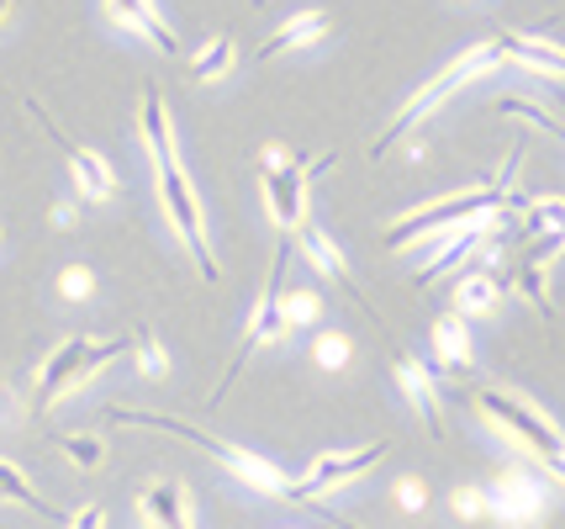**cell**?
<instances>
[{
    "instance_id": "6da1fadb",
    "label": "cell",
    "mask_w": 565,
    "mask_h": 529,
    "mask_svg": "<svg viewBox=\"0 0 565 529\" xmlns=\"http://www.w3.org/2000/svg\"><path fill=\"white\" fill-rule=\"evenodd\" d=\"M111 424H117V429L127 424V429H153V434H174V440H185V445L206 451V455H212V461L222 466V472H233V477L244 482V487L265 493V498H286V487L296 482V477H286V472L275 466L270 455L238 451V445H227V440L206 434V429L180 424V419H170V413H143V408H111Z\"/></svg>"
},
{
    "instance_id": "7a4b0ae2",
    "label": "cell",
    "mask_w": 565,
    "mask_h": 529,
    "mask_svg": "<svg viewBox=\"0 0 565 529\" xmlns=\"http://www.w3.org/2000/svg\"><path fill=\"white\" fill-rule=\"evenodd\" d=\"M513 170H518V154L513 165H508V176L497 180V186H476V191H460V197H444L434 207H413V212H402L396 223H386L381 233V244L386 250H402V244H413V239H428V233H449V228L460 223H476V218H497V212H523V197H513L508 186H513Z\"/></svg>"
},
{
    "instance_id": "3957f363",
    "label": "cell",
    "mask_w": 565,
    "mask_h": 529,
    "mask_svg": "<svg viewBox=\"0 0 565 529\" xmlns=\"http://www.w3.org/2000/svg\"><path fill=\"white\" fill-rule=\"evenodd\" d=\"M497 64H502V49H497V38H492V43H476V49H466L460 59H455V64H449V70H439V75L428 80V85H423V91L413 96V102H407L402 112H396L392 127H386V133H381V138L370 144V159H381V154L392 149L396 138H407V133H413V127H418L423 117L434 112V106H444L449 96H455V91H460V85H470V80L492 75Z\"/></svg>"
},
{
    "instance_id": "277c9868",
    "label": "cell",
    "mask_w": 565,
    "mask_h": 529,
    "mask_svg": "<svg viewBox=\"0 0 565 529\" xmlns=\"http://www.w3.org/2000/svg\"><path fill=\"white\" fill-rule=\"evenodd\" d=\"M286 265H291V233H280V244H275V260H270V281H265V292H259V303H254V313H248V328H244V345L233 350V360H227V371H222L217 392H212V403H217L222 392L238 381V371H244V360L254 350H265V345H280L286 334H291V324H286V313H280V297H286Z\"/></svg>"
},
{
    "instance_id": "5b68a950",
    "label": "cell",
    "mask_w": 565,
    "mask_h": 529,
    "mask_svg": "<svg viewBox=\"0 0 565 529\" xmlns=\"http://www.w3.org/2000/svg\"><path fill=\"white\" fill-rule=\"evenodd\" d=\"M122 355H127V339H90V334L64 339V345L43 360V377H38V413H49L64 392L85 387L96 371H106V366L122 360Z\"/></svg>"
},
{
    "instance_id": "8992f818",
    "label": "cell",
    "mask_w": 565,
    "mask_h": 529,
    "mask_svg": "<svg viewBox=\"0 0 565 529\" xmlns=\"http://www.w3.org/2000/svg\"><path fill=\"white\" fill-rule=\"evenodd\" d=\"M153 176H159V202H164V218L180 228V244L191 250L196 271L206 281H222L217 254H212V244H206V212H201V197H196V186H191V176H185L180 165H164V170H153Z\"/></svg>"
},
{
    "instance_id": "52a82bcc",
    "label": "cell",
    "mask_w": 565,
    "mask_h": 529,
    "mask_svg": "<svg viewBox=\"0 0 565 529\" xmlns=\"http://www.w3.org/2000/svg\"><path fill=\"white\" fill-rule=\"evenodd\" d=\"M476 408L492 419L497 429H508L523 451L534 455V461H544V455H565V434L550 419H544L534 403H523L518 392H502V387H481L476 392Z\"/></svg>"
},
{
    "instance_id": "ba28073f",
    "label": "cell",
    "mask_w": 565,
    "mask_h": 529,
    "mask_svg": "<svg viewBox=\"0 0 565 529\" xmlns=\"http://www.w3.org/2000/svg\"><path fill=\"white\" fill-rule=\"evenodd\" d=\"M392 455V440H375V445H360V451H328L312 461V472L307 477H296L286 487V504H318L328 487H344V482L365 477L370 466H381Z\"/></svg>"
},
{
    "instance_id": "9c48e42d",
    "label": "cell",
    "mask_w": 565,
    "mask_h": 529,
    "mask_svg": "<svg viewBox=\"0 0 565 529\" xmlns=\"http://www.w3.org/2000/svg\"><path fill=\"white\" fill-rule=\"evenodd\" d=\"M259 180H265V202H270V218L280 223V233L307 228V165L286 159L280 149H265L259 154Z\"/></svg>"
},
{
    "instance_id": "30bf717a",
    "label": "cell",
    "mask_w": 565,
    "mask_h": 529,
    "mask_svg": "<svg viewBox=\"0 0 565 529\" xmlns=\"http://www.w3.org/2000/svg\"><path fill=\"white\" fill-rule=\"evenodd\" d=\"M544 498L550 493L529 472H502L497 487L487 493V514H497L508 529H534L544 519Z\"/></svg>"
},
{
    "instance_id": "8fae6325",
    "label": "cell",
    "mask_w": 565,
    "mask_h": 529,
    "mask_svg": "<svg viewBox=\"0 0 565 529\" xmlns=\"http://www.w3.org/2000/svg\"><path fill=\"white\" fill-rule=\"evenodd\" d=\"M296 250L307 254V260H312V265H318L322 276H333V286H339V292H344L349 303H360L370 313V318H375V328H386L381 324V313H375V303H370L365 292H360V286H354V271H349V260L344 254H339V244H333V239H328V233H322V228H296Z\"/></svg>"
},
{
    "instance_id": "7c38bea8",
    "label": "cell",
    "mask_w": 565,
    "mask_h": 529,
    "mask_svg": "<svg viewBox=\"0 0 565 529\" xmlns=\"http://www.w3.org/2000/svg\"><path fill=\"white\" fill-rule=\"evenodd\" d=\"M26 112H32L38 123L49 127L58 144H64V154H70V176H74V186H79V191H85L90 202H106V197L117 191V170H111V165H106V159H100L96 149H79V144H70V138L58 133V123H53V117H49V112H43L38 102H26Z\"/></svg>"
},
{
    "instance_id": "4fadbf2b",
    "label": "cell",
    "mask_w": 565,
    "mask_h": 529,
    "mask_svg": "<svg viewBox=\"0 0 565 529\" xmlns=\"http://www.w3.org/2000/svg\"><path fill=\"white\" fill-rule=\"evenodd\" d=\"M392 371H396V387L407 392L413 413L423 419V429L439 440V434H444V413H439V392H434V371H428L413 350H402V345H392Z\"/></svg>"
},
{
    "instance_id": "5bb4252c",
    "label": "cell",
    "mask_w": 565,
    "mask_h": 529,
    "mask_svg": "<svg viewBox=\"0 0 565 529\" xmlns=\"http://www.w3.org/2000/svg\"><path fill=\"white\" fill-rule=\"evenodd\" d=\"M138 133H143L153 170L180 165V154H174V133H170V112H164V96H159L153 85H143V102H138Z\"/></svg>"
},
{
    "instance_id": "9a60e30c",
    "label": "cell",
    "mask_w": 565,
    "mask_h": 529,
    "mask_svg": "<svg viewBox=\"0 0 565 529\" xmlns=\"http://www.w3.org/2000/svg\"><path fill=\"white\" fill-rule=\"evenodd\" d=\"M143 519L153 529H196V514H191V493L180 482H148L143 487Z\"/></svg>"
},
{
    "instance_id": "2e32d148",
    "label": "cell",
    "mask_w": 565,
    "mask_h": 529,
    "mask_svg": "<svg viewBox=\"0 0 565 529\" xmlns=\"http://www.w3.org/2000/svg\"><path fill=\"white\" fill-rule=\"evenodd\" d=\"M106 11H111V22H122L127 32H138V38L153 43L159 53L180 49V38H174L170 22L159 17V6H153V0H106Z\"/></svg>"
},
{
    "instance_id": "e0dca14e",
    "label": "cell",
    "mask_w": 565,
    "mask_h": 529,
    "mask_svg": "<svg viewBox=\"0 0 565 529\" xmlns=\"http://www.w3.org/2000/svg\"><path fill=\"white\" fill-rule=\"evenodd\" d=\"M497 49H502V59H513V64L534 70V75L565 80V49L544 43V38H534V32H502V38H497Z\"/></svg>"
},
{
    "instance_id": "ac0fdd59",
    "label": "cell",
    "mask_w": 565,
    "mask_h": 529,
    "mask_svg": "<svg viewBox=\"0 0 565 529\" xmlns=\"http://www.w3.org/2000/svg\"><path fill=\"white\" fill-rule=\"evenodd\" d=\"M328 27H333V11H322V6H312V11H296V17L280 27L275 38H265L259 64H265V59H275V53H286V49H307V43H318Z\"/></svg>"
},
{
    "instance_id": "d6986e66",
    "label": "cell",
    "mask_w": 565,
    "mask_h": 529,
    "mask_svg": "<svg viewBox=\"0 0 565 529\" xmlns=\"http://www.w3.org/2000/svg\"><path fill=\"white\" fill-rule=\"evenodd\" d=\"M434 350L449 366V377H466L470 371V328L460 313H444L439 324H434Z\"/></svg>"
},
{
    "instance_id": "ffe728a7",
    "label": "cell",
    "mask_w": 565,
    "mask_h": 529,
    "mask_svg": "<svg viewBox=\"0 0 565 529\" xmlns=\"http://www.w3.org/2000/svg\"><path fill=\"white\" fill-rule=\"evenodd\" d=\"M502 292H508V286L497 276H481V271H476V276H460L455 281V313H460V318H481V313H492V307L502 303Z\"/></svg>"
},
{
    "instance_id": "44dd1931",
    "label": "cell",
    "mask_w": 565,
    "mask_h": 529,
    "mask_svg": "<svg viewBox=\"0 0 565 529\" xmlns=\"http://www.w3.org/2000/svg\"><path fill=\"white\" fill-rule=\"evenodd\" d=\"M0 498H6V504L32 508V514H43V519H64V514H58L49 498H38V487H32V482H26L22 472L11 466V461H0Z\"/></svg>"
},
{
    "instance_id": "7402d4cb",
    "label": "cell",
    "mask_w": 565,
    "mask_h": 529,
    "mask_svg": "<svg viewBox=\"0 0 565 529\" xmlns=\"http://www.w3.org/2000/svg\"><path fill=\"white\" fill-rule=\"evenodd\" d=\"M233 64H238V43H233V38H212V43H201L196 49L191 75L196 80H227L233 75Z\"/></svg>"
},
{
    "instance_id": "603a6c76",
    "label": "cell",
    "mask_w": 565,
    "mask_h": 529,
    "mask_svg": "<svg viewBox=\"0 0 565 529\" xmlns=\"http://www.w3.org/2000/svg\"><path fill=\"white\" fill-rule=\"evenodd\" d=\"M58 451L70 455L79 472H100V461H106V445L96 434H58Z\"/></svg>"
},
{
    "instance_id": "cb8c5ba5",
    "label": "cell",
    "mask_w": 565,
    "mask_h": 529,
    "mask_svg": "<svg viewBox=\"0 0 565 529\" xmlns=\"http://www.w3.org/2000/svg\"><path fill=\"white\" fill-rule=\"evenodd\" d=\"M523 212H529V228H534V233H561L565 239V197H534Z\"/></svg>"
},
{
    "instance_id": "d4e9b609",
    "label": "cell",
    "mask_w": 565,
    "mask_h": 529,
    "mask_svg": "<svg viewBox=\"0 0 565 529\" xmlns=\"http://www.w3.org/2000/svg\"><path fill=\"white\" fill-rule=\"evenodd\" d=\"M349 355H354V345H349L339 328H322L318 334V345H312V360H318L322 371H344L349 366Z\"/></svg>"
},
{
    "instance_id": "484cf974",
    "label": "cell",
    "mask_w": 565,
    "mask_h": 529,
    "mask_svg": "<svg viewBox=\"0 0 565 529\" xmlns=\"http://www.w3.org/2000/svg\"><path fill=\"white\" fill-rule=\"evenodd\" d=\"M280 313H286L291 328H312L322 318V297L318 292H286V297H280Z\"/></svg>"
},
{
    "instance_id": "4316f807",
    "label": "cell",
    "mask_w": 565,
    "mask_h": 529,
    "mask_svg": "<svg viewBox=\"0 0 565 529\" xmlns=\"http://www.w3.org/2000/svg\"><path fill=\"white\" fill-rule=\"evenodd\" d=\"M90 292H96L90 265H64V271H58V297H64V303H85Z\"/></svg>"
},
{
    "instance_id": "83f0119b",
    "label": "cell",
    "mask_w": 565,
    "mask_h": 529,
    "mask_svg": "<svg viewBox=\"0 0 565 529\" xmlns=\"http://www.w3.org/2000/svg\"><path fill=\"white\" fill-rule=\"evenodd\" d=\"M138 360H143V377H164L170 371V355L153 339V328H138Z\"/></svg>"
},
{
    "instance_id": "f1b7e54d",
    "label": "cell",
    "mask_w": 565,
    "mask_h": 529,
    "mask_svg": "<svg viewBox=\"0 0 565 529\" xmlns=\"http://www.w3.org/2000/svg\"><path fill=\"white\" fill-rule=\"evenodd\" d=\"M455 514L460 519H481L487 514V493L481 487H455Z\"/></svg>"
},
{
    "instance_id": "f546056e",
    "label": "cell",
    "mask_w": 565,
    "mask_h": 529,
    "mask_svg": "<svg viewBox=\"0 0 565 529\" xmlns=\"http://www.w3.org/2000/svg\"><path fill=\"white\" fill-rule=\"evenodd\" d=\"M396 504L407 508V514H423V504H428V487H423L418 477H402V482H396Z\"/></svg>"
},
{
    "instance_id": "4dcf8cb0",
    "label": "cell",
    "mask_w": 565,
    "mask_h": 529,
    "mask_svg": "<svg viewBox=\"0 0 565 529\" xmlns=\"http://www.w3.org/2000/svg\"><path fill=\"white\" fill-rule=\"evenodd\" d=\"M70 529H106V508L90 504V508H79V514H70Z\"/></svg>"
},
{
    "instance_id": "1f68e13d",
    "label": "cell",
    "mask_w": 565,
    "mask_h": 529,
    "mask_svg": "<svg viewBox=\"0 0 565 529\" xmlns=\"http://www.w3.org/2000/svg\"><path fill=\"white\" fill-rule=\"evenodd\" d=\"M6 17H11V0H0V22H6Z\"/></svg>"
}]
</instances>
